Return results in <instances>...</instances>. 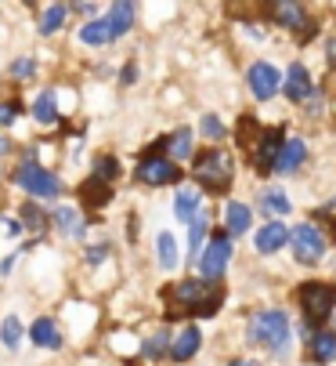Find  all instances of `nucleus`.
Returning a JSON list of instances; mask_svg holds the SVG:
<instances>
[{"label":"nucleus","instance_id":"nucleus-1","mask_svg":"<svg viewBox=\"0 0 336 366\" xmlns=\"http://www.w3.org/2000/svg\"><path fill=\"white\" fill-rule=\"evenodd\" d=\"M250 341L253 345H264V348H275V355H286L290 352V341H293V327H290V316L286 312H257L250 320Z\"/></svg>","mask_w":336,"mask_h":366},{"label":"nucleus","instance_id":"nucleus-2","mask_svg":"<svg viewBox=\"0 0 336 366\" xmlns=\"http://www.w3.org/2000/svg\"><path fill=\"white\" fill-rule=\"evenodd\" d=\"M195 182L206 189V192H228L232 189V178H235V160L224 149H206L195 156Z\"/></svg>","mask_w":336,"mask_h":366},{"label":"nucleus","instance_id":"nucleus-3","mask_svg":"<svg viewBox=\"0 0 336 366\" xmlns=\"http://www.w3.org/2000/svg\"><path fill=\"white\" fill-rule=\"evenodd\" d=\"M213 287H217V283H206V280H181V283H170V287L163 290L166 308H170V320L192 316V312L203 305V297H206Z\"/></svg>","mask_w":336,"mask_h":366},{"label":"nucleus","instance_id":"nucleus-4","mask_svg":"<svg viewBox=\"0 0 336 366\" xmlns=\"http://www.w3.org/2000/svg\"><path fill=\"white\" fill-rule=\"evenodd\" d=\"M336 308V283H304L300 287V312L307 323H325Z\"/></svg>","mask_w":336,"mask_h":366},{"label":"nucleus","instance_id":"nucleus-5","mask_svg":"<svg viewBox=\"0 0 336 366\" xmlns=\"http://www.w3.org/2000/svg\"><path fill=\"white\" fill-rule=\"evenodd\" d=\"M228 261H232V236H228V232H217V236L203 247V254H199V276H203L206 283L220 280L224 269H228Z\"/></svg>","mask_w":336,"mask_h":366},{"label":"nucleus","instance_id":"nucleus-6","mask_svg":"<svg viewBox=\"0 0 336 366\" xmlns=\"http://www.w3.org/2000/svg\"><path fill=\"white\" fill-rule=\"evenodd\" d=\"M15 182L29 192V196H62V178L58 174H51L47 167H40L36 160H26L22 167H19V174H15Z\"/></svg>","mask_w":336,"mask_h":366},{"label":"nucleus","instance_id":"nucleus-7","mask_svg":"<svg viewBox=\"0 0 336 366\" xmlns=\"http://www.w3.org/2000/svg\"><path fill=\"white\" fill-rule=\"evenodd\" d=\"M138 182L141 185H174L181 182V167L170 160V156H159V152H148L138 160Z\"/></svg>","mask_w":336,"mask_h":366},{"label":"nucleus","instance_id":"nucleus-8","mask_svg":"<svg viewBox=\"0 0 336 366\" xmlns=\"http://www.w3.org/2000/svg\"><path fill=\"white\" fill-rule=\"evenodd\" d=\"M290 243H293V254H297L300 265H318L322 254H325V236H322V229H315L311 222L297 225V229L290 232Z\"/></svg>","mask_w":336,"mask_h":366},{"label":"nucleus","instance_id":"nucleus-9","mask_svg":"<svg viewBox=\"0 0 336 366\" xmlns=\"http://www.w3.org/2000/svg\"><path fill=\"white\" fill-rule=\"evenodd\" d=\"M257 142H260V145L253 149V167H257V174H271V167H275V160H278V149H282L286 134H282V127H268V131H260Z\"/></svg>","mask_w":336,"mask_h":366},{"label":"nucleus","instance_id":"nucleus-10","mask_svg":"<svg viewBox=\"0 0 336 366\" xmlns=\"http://www.w3.org/2000/svg\"><path fill=\"white\" fill-rule=\"evenodd\" d=\"M246 80H250L253 98H260V102L275 98V94H278V87H282V76H278V69H275L271 62H253Z\"/></svg>","mask_w":336,"mask_h":366},{"label":"nucleus","instance_id":"nucleus-11","mask_svg":"<svg viewBox=\"0 0 336 366\" xmlns=\"http://www.w3.org/2000/svg\"><path fill=\"white\" fill-rule=\"evenodd\" d=\"M307 160V145L300 142V138H286L282 142V149H278V160H275V174H293V171H300V164Z\"/></svg>","mask_w":336,"mask_h":366},{"label":"nucleus","instance_id":"nucleus-12","mask_svg":"<svg viewBox=\"0 0 336 366\" xmlns=\"http://www.w3.org/2000/svg\"><path fill=\"white\" fill-rule=\"evenodd\" d=\"M290 243V229L282 222H268L260 225V232L253 236V250L257 254H275V250H282Z\"/></svg>","mask_w":336,"mask_h":366},{"label":"nucleus","instance_id":"nucleus-13","mask_svg":"<svg viewBox=\"0 0 336 366\" xmlns=\"http://www.w3.org/2000/svg\"><path fill=\"white\" fill-rule=\"evenodd\" d=\"M282 91L290 94V102H304V98H311V94H315V84H311L307 66L293 62L290 73H286V80H282Z\"/></svg>","mask_w":336,"mask_h":366},{"label":"nucleus","instance_id":"nucleus-14","mask_svg":"<svg viewBox=\"0 0 336 366\" xmlns=\"http://www.w3.org/2000/svg\"><path fill=\"white\" fill-rule=\"evenodd\" d=\"M271 15H275L278 26H286V29H293V33H304V36L311 33V19H307L304 4H275Z\"/></svg>","mask_w":336,"mask_h":366},{"label":"nucleus","instance_id":"nucleus-15","mask_svg":"<svg viewBox=\"0 0 336 366\" xmlns=\"http://www.w3.org/2000/svg\"><path fill=\"white\" fill-rule=\"evenodd\" d=\"M134 19H138V8L134 4H127V0H120V4H112L108 8V36L112 40H120V36H127L131 33V26H134Z\"/></svg>","mask_w":336,"mask_h":366},{"label":"nucleus","instance_id":"nucleus-16","mask_svg":"<svg viewBox=\"0 0 336 366\" xmlns=\"http://www.w3.org/2000/svg\"><path fill=\"white\" fill-rule=\"evenodd\" d=\"M199 345H203V334H199V327H185V330L174 337V345L166 348V355H170L174 362H188V359L199 352Z\"/></svg>","mask_w":336,"mask_h":366},{"label":"nucleus","instance_id":"nucleus-17","mask_svg":"<svg viewBox=\"0 0 336 366\" xmlns=\"http://www.w3.org/2000/svg\"><path fill=\"white\" fill-rule=\"evenodd\" d=\"M29 337H33V345H40V348H62L58 323H54V320H47V316H40V320L29 327Z\"/></svg>","mask_w":336,"mask_h":366},{"label":"nucleus","instance_id":"nucleus-18","mask_svg":"<svg viewBox=\"0 0 336 366\" xmlns=\"http://www.w3.org/2000/svg\"><path fill=\"white\" fill-rule=\"evenodd\" d=\"M250 222H253V214H250L246 203H228V211H224V225H228V236L232 239L243 236V232H250Z\"/></svg>","mask_w":336,"mask_h":366},{"label":"nucleus","instance_id":"nucleus-19","mask_svg":"<svg viewBox=\"0 0 336 366\" xmlns=\"http://www.w3.org/2000/svg\"><path fill=\"white\" fill-rule=\"evenodd\" d=\"M311 359L322 362V366L336 359V334H332V330H318V334H311Z\"/></svg>","mask_w":336,"mask_h":366},{"label":"nucleus","instance_id":"nucleus-20","mask_svg":"<svg viewBox=\"0 0 336 366\" xmlns=\"http://www.w3.org/2000/svg\"><path fill=\"white\" fill-rule=\"evenodd\" d=\"M199 214V196L192 192V189H181L178 196H174V218L178 222H192Z\"/></svg>","mask_w":336,"mask_h":366},{"label":"nucleus","instance_id":"nucleus-21","mask_svg":"<svg viewBox=\"0 0 336 366\" xmlns=\"http://www.w3.org/2000/svg\"><path fill=\"white\" fill-rule=\"evenodd\" d=\"M108 192H112V185H105V182H98V178H87V182L80 185V199L91 203V207H105V203H108Z\"/></svg>","mask_w":336,"mask_h":366},{"label":"nucleus","instance_id":"nucleus-22","mask_svg":"<svg viewBox=\"0 0 336 366\" xmlns=\"http://www.w3.org/2000/svg\"><path fill=\"white\" fill-rule=\"evenodd\" d=\"M33 117L40 124H58V102H54V91H44L36 102H33Z\"/></svg>","mask_w":336,"mask_h":366},{"label":"nucleus","instance_id":"nucleus-23","mask_svg":"<svg viewBox=\"0 0 336 366\" xmlns=\"http://www.w3.org/2000/svg\"><path fill=\"white\" fill-rule=\"evenodd\" d=\"M156 250H159V265L163 269H178V243H174V232H159L156 239Z\"/></svg>","mask_w":336,"mask_h":366},{"label":"nucleus","instance_id":"nucleus-24","mask_svg":"<svg viewBox=\"0 0 336 366\" xmlns=\"http://www.w3.org/2000/svg\"><path fill=\"white\" fill-rule=\"evenodd\" d=\"M80 40H83V44H91V47L108 44V40H112V36H108V22H105V19H91V22H83Z\"/></svg>","mask_w":336,"mask_h":366},{"label":"nucleus","instance_id":"nucleus-25","mask_svg":"<svg viewBox=\"0 0 336 366\" xmlns=\"http://www.w3.org/2000/svg\"><path fill=\"white\" fill-rule=\"evenodd\" d=\"M91 178H98V182H105V185H112V182H116L120 178V160H116V156H98V160H94V174Z\"/></svg>","mask_w":336,"mask_h":366},{"label":"nucleus","instance_id":"nucleus-26","mask_svg":"<svg viewBox=\"0 0 336 366\" xmlns=\"http://www.w3.org/2000/svg\"><path fill=\"white\" fill-rule=\"evenodd\" d=\"M51 222L58 225V232H66V236H83V225H80L76 211H69V207H58V211L51 214Z\"/></svg>","mask_w":336,"mask_h":366},{"label":"nucleus","instance_id":"nucleus-27","mask_svg":"<svg viewBox=\"0 0 336 366\" xmlns=\"http://www.w3.org/2000/svg\"><path fill=\"white\" fill-rule=\"evenodd\" d=\"M66 11H69V8H62V4L44 8V15H40V33H44V36L58 33V29H62V22H66Z\"/></svg>","mask_w":336,"mask_h":366},{"label":"nucleus","instance_id":"nucleus-28","mask_svg":"<svg viewBox=\"0 0 336 366\" xmlns=\"http://www.w3.org/2000/svg\"><path fill=\"white\" fill-rule=\"evenodd\" d=\"M260 211H264V214H290V199H286V192H278V189L264 192V196H260Z\"/></svg>","mask_w":336,"mask_h":366},{"label":"nucleus","instance_id":"nucleus-29","mask_svg":"<svg viewBox=\"0 0 336 366\" xmlns=\"http://www.w3.org/2000/svg\"><path fill=\"white\" fill-rule=\"evenodd\" d=\"M0 341H4L8 352L19 348V341H22V323H19V316H8L4 323H0Z\"/></svg>","mask_w":336,"mask_h":366},{"label":"nucleus","instance_id":"nucleus-30","mask_svg":"<svg viewBox=\"0 0 336 366\" xmlns=\"http://www.w3.org/2000/svg\"><path fill=\"white\" fill-rule=\"evenodd\" d=\"M166 149L174 152V164H178V160H185V156H192V131H188V127H181L170 142H166Z\"/></svg>","mask_w":336,"mask_h":366},{"label":"nucleus","instance_id":"nucleus-31","mask_svg":"<svg viewBox=\"0 0 336 366\" xmlns=\"http://www.w3.org/2000/svg\"><path fill=\"white\" fill-rule=\"evenodd\" d=\"M220 305H224V290H220V287H213V290L203 297V305L192 312V316H199V320H210V316H217V308H220Z\"/></svg>","mask_w":336,"mask_h":366},{"label":"nucleus","instance_id":"nucleus-32","mask_svg":"<svg viewBox=\"0 0 336 366\" xmlns=\"http://www.w3.org/2000/svg\"><path fill=\"white\" fill-rule=\"evenodd\" d=\"M206 229H210V222H206V214L199 211L195 218H192V229H188V243H192V254L199 257V250H203V239H206Z\"/></svg>","mask_w":336,"mask_h":366},{"label":"nucleus","instance_id":"nucleus-33","mask_svg":"<svg viewBox=\"0 0 336 366\" xmlns=\"http://www.w3.org/2000/svg\"><path fill=\"white\" fill-rule=\"evenodd\" d=\"M22 225H26L29 232H44V229H47V218H44V211H40L36 203H26V207H22Z\"/></svg>","mask_w":336,"mask_h":366},{"label":"nucleus","instance_id":"nucleus-34","mask_svg":"<svg viewBox=\"0 0 336 366\" xmlns=\"http://www.w3.org/2000/svg\"><path fill=\"white\" fill-rule=\"evenodd\" d=\"M166 345H170V337H166V334H156V337L145 345V355H148V359H159V355L166 352Z\"/></svg>","mask_w":336,"mask_h":366},{"label":"nucleus","instance_id":"nucleus-35","mask_svg":"<svg viewBox=\"0 0 336 366\" xmlns=\"http://www.w3.org/2000/svg\"><path fill=\"white\" fill-rule=\"evenodd\" d=\"M15 117H19V102H4V106H0V127L15 124Z\"/></svg>","mask_w":336,"mask_h":366},{"label":"nucleus","instance_id":"nucleus-36","mask_svg":"<svg viewBox=\"0 0 336 366\" xmlns=\"http://www.w3.org/2000/svg\"><path fill=\"white\" fill-rule=\"evenodd\" d=\"M203 134H206V138H220V134H224L220 120H217V117H203Z\"/></svg>","mask_w":336,"mask_h":366},{"label":"nucleus","instance_id":"nucleus-37","mask_svg":"<svg viewBox=\"0 0 336 366\" xmlns=\"http://www.w3.org/2000/svg\"><path fill=\"white\" fill-rule=\"evenodd\" d=\"M11 73H15V76H33V73H36V62H33V59H19V62L11 66Z\"/></svg>","mask_w":336,"mask_h":366},{"label":"nucleus","instance_id":"nucleus-38","mask_svg":"<svg viewBox=\"0 0 336 366\" xmlns=\"http://www.w3.org/2000/svg\"><path fill=\"white\" fill-rule=\"evenodd\" d=\"M105 254H108V243H98V247H91V250H87V261H91V265H101Z\"/></svg>","mask_w":336,"mask_h":366},{"label":"nucleus","instance_id":"nucleus-39","mask_svg":"<svg viewBox=\"0 0 336 366\" xmlns=\"http://www.w3.org/2000/svg\"><path fill=\"white\" fill-rule=\"evenodd\" d=\"M134 76H138V66H123V73H120L123 87H131V84H134Z\"/></svg>","mask_w":336,"mask_h":366},{"label":"nucleus","instance_id":"nucleus-40","mask_svg":"<svg viewBox=\"0 0 336 366\" xmlns=\"http://www.w3.org/2000/svg\"><path fill=\"white\" fill-rule=\"evenodd\" d=\"M11 265H15V257H4V261H0V276H8V272H11Z\"/></svg>","mask_w":336,"mask_h":366},{"label":"nucleus","instance_id":"nucleus-41","mask_svg":"<svg viewBox=\"0 0 336 366\" xmlns=\"http://www.w3.org/2000/svg\"><path fill=\"white\" fill-rule=\"evenodd\" d=\"M4 229H8V236H19V232H22V225H19V222H4Z\"/></svg>","mask_w":336,"mask_h":366},{"label":"nucleus","instance_id":"nucleus-42","mask_svg":"<svg viewBox=\"0 0 336 366\" xmlns=\"http://www.w3.org/2000/svg\"><path fill=\"white\" fill-rule=\"evenodd\" d=\"M228 366H257V362H246V359H232Z\"/></svg>","mask_w":336,"mask_h":366},{"label":"nucleus","instance_id":"nucleus-43","mask_svg":"<svg viewBox=\"0 0 336 366\" xmlns=\"http://www.w3.org/2000/svg\"><path fill=\"white\" fill-rule=\"evenodd\" d=\"M4 149H8V142H4V138H0V152H4Z\"/></svg>","mask_w":336,"mask_h":366}]
</instances>
